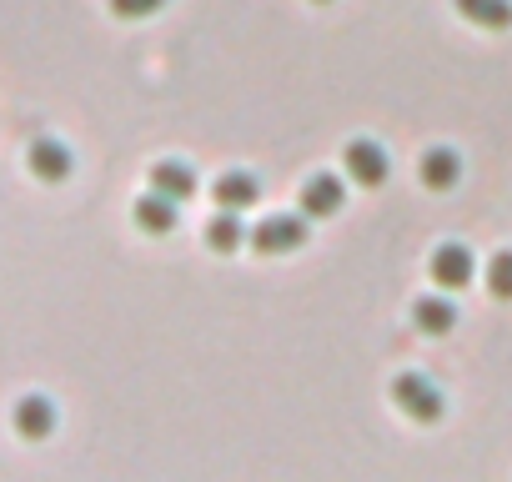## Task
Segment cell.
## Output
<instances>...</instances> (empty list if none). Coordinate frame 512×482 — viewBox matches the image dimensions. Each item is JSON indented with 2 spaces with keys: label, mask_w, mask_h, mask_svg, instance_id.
Here are the masks:
<instances>
[{
  "label": "cell",
  "mask_w": 512,
  "mask_h": 482,
  "mask_svg": "<svg viewBox=\"0 0 512 482\" xmlns=\"http://www.w3.org/2000/svg\"><path fill=\"white\" fill-rule=\"evenodd\" d=\"M392 402H397L412 422H437V417L447 412L442 387H437L432 377H422V372H402V377H392Z\"/></svg>",
  "instance_id": "obj_1"
},
{
  "label": "cell",
  "mask_w": 512,
  "mask_h": 482,
  "mask_svg": "<svg viewBox=\"0 0 512 482\" xmlns=\"http://www.w3.org/2000/svg\"><path fill=\"white\" fill-rule=\"evenodd\" d=\"M342 161H347V176H352L357 186H382V181L392 176V161H387V151H382L377 141H367V136L347 141Z\"/></svg>",
  "instance_id": "obj_2"
},
{
  "label": "cell",
  "mask_w": 512,
  "mask_h": 482,
  "mask_svg": "<svg viewBox=\"0 0 512 482\" xmlns=\"http://www.w3.org/2000/svg\"><path fill=\"white\" fill-rule=\"evenodd\" d=\"M307 241V216H267L262 226L251 231V247L256 252H297Z\"/></svg>",
  "instance_id": "obj_3"
},
{
  "label": "cell",
  "mask_w": 512,
  "mask_h": 482,
  "mask_svg": "<svg viewBox=\"0 0 512 482\" xmlns=\"http://www.w3.org/2000/svg\"><path fill=\"white\" fill-rule=\"evenodd\" d=\"M472 272H477V262H472V252L462 247V241H442V247L432 252V282H437L442 292L467 287V282H472Z\"/></svg>",
  "instance_id": "obj_4"
},
{
  "label": "cell",
  "mask_w": 512,
  "mask_h": 482,
  "mask_svg": "<svg viewBox=\"0 0 512 482\" xmlns=\"http://www.w3.org/2000/svg\"><path fill=\"white\" fill-rule=\"evenodd\" d=\"M131 221L141 226V231H151V236H166V231H176V221H181V201H171L166 191H146L136 206H131Z\"/></svg>",
  "instance_id": "obj_5"
},
{
  "label": "cell",
  "mask_w": 512,
  "mask_h": 482,
  "mask_svg": "<svg viewBox=\"0 0 512 482\" xmlns=\"http://www.w3.org/2000/svg\"><path fill=\"white\" fill-rule=\"evenodd\" d=\"M26 161H31V171H36L41 181H66V176L76 171V156H71V146H66V141H56V136H41V141H31Z\"/></svg>",
  "instance_id": "obj_6"
},
{
  "label": "cell",
  "mask_w": 512,
  "mask_h": 482,
  "mask_svg": "<svg viewBox=\"0 0 512 482\" xmlns=\"http://www.w3.org/2000/svg\"><path fill=\"white\" fill-rule=\"evenodd\" d=\"M16 432L26 437V442H41V437H51L56 432V402L51 397H41V392H31V397H21L16 402Z\"/></svg>",
  "instance_id": "obj_7"
},
{
  "label": "cell",
  "mask_w": 512,
  "mask_h": 482,
  "mask_svg": "<svg viewBox=\"0 0 512 482\" xmlns=\"http://www.w3.org/2000/svg\"><path fill=\"white\" fill-rule=\"evenodd\" d=\"M347 201V186L332 176V171H317L307 186H302V216H337Z\"/></svg>",
  "instance_id": "obj_8"
},
{
  "label": "cell",
  "mask_w": 512,
  "mask_h": 482,
  "mask_svg": "<svg viewBox=\"0 0 512 482\" xmlns=\"http://www.w3.org/2000/svg\"><path fill=\"white\" fill-rule=\"evenodd\" d=\"M262 201V181H256L251 171H226L221 181H216V206L221 211H246V206H256Z\"/></svg>",
  "instance_id": "obj_9"
},
{
  "label": "cell",
  "mask_w": 512,
  "mask_h": 482,
  "mask_svg": "<svg viewBox=\"0 0 512 482\" xmlns=\"http://www.w3.org/2000/svg\"><path fill=\"white\" fill-rule=\"evenodd\" d=\"M457 181H462V161H457V151L432 146V151L422 156V186H432V191H452Z\"/></svg>",
  "instance_id": "obj_10"
},
{
  "label": "cell",
  "mask_w": 512,
  "mask_h": 482,
  "mask_svg": "<svg viewBox=\"0 0 512 482\" xmlns=\"http://www.w3.org/2000/svg\"><path fill=\"white\" fill-rule=\"evenodd\" d=\"M462 21L482 26V31H507L512 26V0H457Z\"/></svg>",
  "instance_id": "obj_11"
},
{
  "label": "cell",
  "mask_w": 512,
  "mask_h": 482,
  "mask_svg": "<svg viewBox=\"0 0 512 482\" xmlns=\"http://www.w3.org/2000/svg\"><path fill=\"white\" fill-rule=\"evenodd\" d=\"M151 186L166 191L171 201H186V196L196 191V171H191L186 161H156V166H151Z\"/></svg>",
  "instance_id": "obj_12"
},
{
  "label": "cell",
  "mask_w": 512,
  "mask_h": 482,
  "mask_svg": "<svg viewBox=\"0 0 512 482\" xmlns=\"http://www.w3.org/2000/svg\"><path fill=\"white\" fill-rule=\"evenodd\" d=\"M412 322H417L427 337H442V332H452L457 307H452L447 297H417V302H412Z\"/></svg>",
  "instance_id": "obj_13"
},
{
  "label": "cell",
  "mask_w": 512,
  "mask_h": 482,
  "mask_svg": "<svg viewBox=\"0 0 512 482\" xmlns=\"http://www.w3.org/2000/svg\"><path fill=\"white\" fill-rule=\"evenodd\" d=\"M241 241H251V231L241 226V211H221V216L206 226V247H211V252H221V257H226V252H236Z\"/></svg>",
  "instance_id": "obj_14"
},
{
  "label": "cell",
  "mask_w": 512,
  "mask_h": 482,
  "mask_svg": "<svg viewBox=\"0 0 512 482\" xmlns=\"http://www.w3.org/2000/svg\"><path fill=\"white\" fill-rule=\"evenodd\" d=\"M487 287H492V297L512 302V252H497L487 262Z\"/></svg>",
  "instance_id": "obj_15"
},
{
  "label": "cell",
  "mask_w": 512,
  "mask_h": 482,
  "mask_svg": "<svg viewBox=\"0 0 512 482\" xmlns=\"http://www.w3.org/2000/svg\"><path fill=\"white\" fill-rule=\"evenodd\" d=\"M166 6V0H111V16H121V21H146V16H156Z\"/></svg>",
  "instance_id": "obj_16"
},
{
  "label": "cell",
  "mask_w": 512,
  "mask_h": 482,
  "mask_svg": "<svg viewBox=\"0 0 512 482\" xmlns=\"http://www.w3.org/2000/svg\"><path fill=\"white\" fill-rule=\"evenodd\" d=\"M317 6H327V0H317Z\"/></svg>",
  "instance_id": "obj_17"
}]
</instances>
